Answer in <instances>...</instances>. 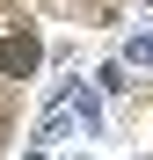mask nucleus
Segmentation results:
<instances>
[{"mask_svg":"<svg viewBox=\"0 0 153 160\" xmlns=\"http://www.w3.org/2000/svg\"><path fill=\"white\" fill-rule=\"evenodd\" d=\"M37 58H44V44H37L29 29H15L8 44H0V73H8V80H29V73H37Z\"/></svg>","mask_w":153,"mask_h":160,"instance_id":"1","label":"nucleus"}]
</instances>
